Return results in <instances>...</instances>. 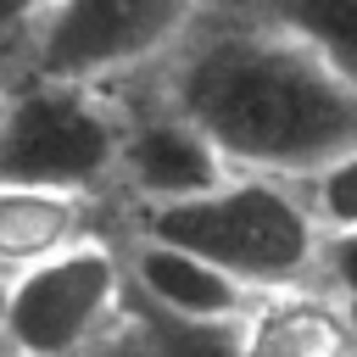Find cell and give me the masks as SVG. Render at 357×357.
Returning <instances> with one entry per match:
<instances>
[{
  "instance_id": "obj_1",
  "label": "cell",
  "mask_w": 357,
  "mask_h": 357,
  "mask_svg": "<svg viewBox=\"0 0 357 357\" xmlns=\"http://www.w3.org/2000/svg\"><path fill=\"white\" fill-rule=\"evenodd\" d=\"M162 106L190 117L234 173L307 178L357 145V89L312 45L251 11L184 33L162 61Z\"/></svg>"
},
{
  "instance_id": "obj_2",
  "label": "cell",
  "mask_w": 357,
  "mask_h": 357,
  "mask_svg": "<svg viewBox=\"0 0 357 357\" xmlns=\"http://www.w3.org/2000/svg\"><path fill=\"white\" fill-rule=\"evenodd\" d=\"M145 234L206 257L212 268L234 273L262 296L307 284L324 257V234L296 178H268V173H234L212 195L156 206L145 212Z\"/></svg>"
},
{
  "instance_id": "obj_3",
  "label": "cell",
  "mask_w": 357,
  "mask_h": 357,
  "mask_svg": "<svg viewBox=\"0 0 357 357\" xmlns=\"http://www.w3.org/2000/svg\"><path fill=\"white\" fill-rule=\"evenodd\" d=\"M123 112L89 84L6 78L0 100V184L89 195L117 178Z\"/></svg>"
},
{
  "instance_id": "obj_4",
  "label": "cell",
  "mask_w": 357,
  "mask_h": 357,
  "mask_svg": "<svg viewBox=\"0 0 357 357\" xmlns=\"http://www.w3.org/2000/svg\"><path fill=\"white\" fill-rule=\"evenodd\" d=\"M201 22V0H50L28 28L22 78L112 84L123 73L162 67Z\"/></svg>"
},
{
  "instance_id": "obj_5",
  "label": "cell",
  "mask_w": 357,
  "mask_h": 357,
  "mask_svg": "<svg viewBox=\"0 0 357 357\" xmlns=\"http://www.w3.org/2000/svg\"><path fill=\"white\" fill-rule=\"evenodd\" d=\"M128 268L100 245L78 240L61 257L22 268L0 290L6 357H84L123 307Z\"/></svg>"
},
{
  "instance_id": "obj_6",
  "label": "cell",
  "mask_w": 357,
  "mask_h": 357,
  "mask_svg": "<svg viewBox=\"0 0 357 357\" xmlns=\"http://www.w3.org/2000/svg\"><path fill=\"white\" fill-rule=\"evenodd\" d=\"M117 178L145 201V212H156V206H178V201L212 195L218 184L234 178V167L190 117H178L173 106L156 100V112L123 117Z\"/></svg>"
},
{
  "instance_id": "obj_7",
  "label": "cell",
  "mask_w": 357,
  "mask_h": 357,
  "mask_svg": "<svg viewBox=\"0 0 357 357\" xmlns=\"http://www.w3.org/2000/svg\"><path fill=\"white\" fill-rule=\"evenodd\" d=\"M128 279H134L139 301H145L156 318H173V324L223 329V324H245V312L262 301V290H251V284H240L234 273L212 268L206 257L178 251V245L151 240V234L134 240Z\"/></svg>"
},
{
  "instance_id": "obj_8",
  "label": "cell",
  "mask_w": 357,
  "mask_h": 357,
  "mask_svg": "<svg viewBox=\"0 0 357 357\" xmlns=\"http://www.w3.org/2000/svg\"><path fill=\"white\" fill-rule=\"evenodd\" d=\"M234 357H357V312L324 290H268L245 324Z\"/></svg>"
},
{
  "instance_id": "obj_9",
  "label": "cell",
  "mask_w": 357,
  "mask_h": 357,
  "mask_svg": "<svg viewBox=\"0 0 357 357\" xmlns=\"http://www.w3.org/2000/svg\"><path fill=\"white\" fill-rule=\"evenodd\" d=\"M84 240V195L0 184V273L39 268Z\"/></svg>"
},
{
  "instance_id": "obj_10",
  "label": "cell",
  "mask_w": 357,
  "mask_h": 357,
  "mask_svg": "<svg viewBox=\"0 0 357 357\" xmlns=\"http://www.w3.org/2000/svg\"><path fill=\"white\" fill-rule=\"evenodd\" d=\"M245 11L312 45L357 89V0H245Z\"/></svg>"
},
{
  "instance_id": "obj_11",
  "label": "cell",
  "mask_w": 357,
  "mask_h": 357,
  "mask_svg": "<svg viewBox=\"0 0 357 357\" xmlns=\"http://www.w3.org/2000/svg\"><path fill=\"white\" fill-rule=\"evenodd\" d=\"M312 223L324 240L335 234H357V145H346L340 156H329L324 167H312L307 178H296Z\"/></svg>"
},
{
  "instance_id": "obj_12",
  "label": "cell",
  "mask_w": 357,
  "mask_h": 357,
  "mask_svg": "<svg viewBox=\"0 0 357 357\" xmlns=\"http://www.w3.org/2000/svg\"><path fill=\"white\" fill-rule=\"evenodd\" d=\"M318 268L329 273V284H335V296L357 312V234H335V240H324V257H318Z\"/></svg>"
},
{
  "instance_id": "obj_13",
  "label": "cell",
  "mask_w": 357,
  "mask_h": 357,
  "mask_svg": "<svg viewBox=\"0 0 357 357\" xmlns=\"http://www.w3.org/2000/svg\"><path fill=\"white\" fill-rule=\"evenodd\" d=\"M45 6H50V0H0V56L28 39V28L39 22Z\"/></svg>"
},
{
  "instance_id": "obj_14",
  "label": "cell",
  "mask_w": 357,
  "mask_h": 357,
  "mask_svg": "<svg viewBox=\"0 0 357 357\" xmlns=\"http://www.w3.org/2000/svg\"><path fill=\"white\" fill-rule=\"evenodd\" d=\"M0 100H6V67H0Z\"/></svg>"
},
{
  "instance_id": "obj_15",
  "label": "cell",
  "mask_w": 357,
  "mask_h": 357,
  "mask_svg": "<svg viewBox=\"0 0 357 357\" xmlns=\"http://www.w3.org/2000/svg\"><path fill=\"white\" fill-rule=\"evenodd\" d=\"M0 67H6V56H0Z\"/></svg>"
},
{
  "instance_id": "obj_16",
  "label": "cell",
  "mask_w": 357,
  "mask_h": 357,
  "mask_svg": "<svg viewBox=\"0 0 357 357\" xmlns=\"http://www.w3.org/2000/svg\"><path fill=\"white\" fill-rule=\"evenodd\" d=\"M0 351H6V346H0Z\"/></svg>"
}]
</instances>
